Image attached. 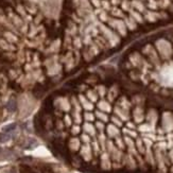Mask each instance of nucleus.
Returning <instances> with one entry per match:
<instances>
[{
  "label": "nucleus",
  "instance_id": "1",
  "mask_svg": "<svg viewBox=\"0 0 173 173\" xmlns=\"http://www.w3.org/2000/svg\"><path fill=\"white\" fill-rule=\"evenodd\" d=\"M8 109L9 110H15L16 109V102L14 100H11L9 103H8Z\"/></svg>",
  "mask_w": 173,
  "mask_h": 173
},
{
  "label": "nucleus",
  "instance_id": "2",
  "mask_svg": "<svg viewBox=\"0 0 173 173\" xmlns=\"http://www.w3.org/2000/svg\"><path fill=\"white\" fill-rule=\"evenodd\" d=\"M15 128H16V124L13 123V124H10V125L5 126V128L3 129V131H4V132H10V131H13Z\"/></svg>",
  "mask_w": 173,
  "mask_h": 173
}]
</instances>
